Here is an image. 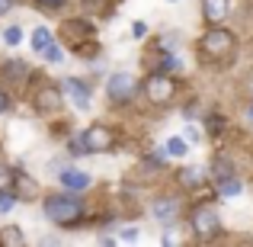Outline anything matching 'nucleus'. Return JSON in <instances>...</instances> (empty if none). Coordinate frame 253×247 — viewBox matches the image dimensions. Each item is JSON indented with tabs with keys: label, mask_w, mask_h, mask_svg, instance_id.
<instances>
[{
	"label": "nucleus",
	"mask_w": 253,
	"mask_h": 247,
	"mask_svg": "<svg viewBox=\"0 0 253 247\" xmlns=\"http://www.w3.org/2000/svg\"><path fill=\"white\" fill-rule=\"evenodd\" d=\"M48 42H51V32L45 29V26H39V29L32 32V49H36V51H42Z\"/></svg>",
	"instance_id": "2eb2a0df"
},
{
	"label": "nucleus",
	"mask_w": 253,
	"mask_h": 247,
	"mask_svg": "<svg viewBox=\"0 0 253 247\" xmlns=\"http://www.w3.org/2000/svg\"><path fill=\"white\" fill-rule=\"evenodd\" d=\"M196 138H199V129H196V125H189V129H186V142H196Z\"/></svg>",
	"instance_id": "393cba45"
},
{
	"label": "nucleus",
	"mask_w": 253,
	"mask_h": 247,
	"mask_svg": "<svg viewBox=\"0 0 253 247\" xmlns=\"http://www.w3.org/2000/svg\"><path fill=\"white\" fill-rule=\"evenodd\" d=\"M202 49L209 51V55H224L228 49H234V36L224 32V29H211V32H205Z\"/></svg>",
	"instance_id": "423d86ee"
},
{
	"label": "nucleus",
	"mask_w": 253,
	"mask_h": 247,
	"mask_svg": "<svg viewBox=\"0 0 253 247\" xmlns=\"http://www.w3.org/2000/svg\"><path fill=\"white\" fill-rule=\"evenodd\" d=\"M202 180H205L202 167H186V170L179 173V183H183V186H189V190H196V186H202Z\"/></svg>",
	"instance_id": "9b49d317"
},
{
	"label": "nucleus",
	"mask_w": 253,
	"mask_h": 247,
	"mask_svg": "<svg viewBox=\"0 0 253 247\" xmlns=\"http://www.w3.org/2000/svg\"><path fill=\"white\" fill-rule=\"evenodd\" d=\"M61 87H64V97H68L81 112L90 109V87H86L84 81H77V77H64Z\"/></svg>",
	"instance_id": "39448f33"
},
{
	"label": "nucleus",
	"mask_w": 253,
	"mask_h": 247,
	"mask_svg": "<svg viewBox=\"0 0 253 247\" xmlns=\"http://www.w3.org/2000/svg\"><path fill=\"white\" fill-rule=\"evenodd\" d=\"M122 238H125V241H138V231L128 228V231H122Z\"/></svg>",
	"instance_id": "cd10ccee"
},
{
	"label": "nucleus",
	"mask_w": 253,
	"mask_h": 247,
	"mask_svg": "<svg viewBox=\"0 0 253 247\" xmlns=\"http://www.w3.org/2000/svg\"><path fill=\"white\" fill-rule=\"evenodd\" d=\"M81 142H84L86 154H90V151H109L112 148V132L106 129V125H90L81 135Z\"/></svg>",
	"instance_id": "20e7f679"
},
{
	"label": "nucleus",
	"mask_w": 253,
	"mask_h": 247,
	"mask_svg": "<svg viewBox=\"0 0 253 247\" xmlns=\"http://www.w3.org/2000/svg\"><path fill=\"white\" fill-rule=\"evenodd\" d=\"M58 103H61V97H58L55 87H45L39 93V109H58Z\"/></svg>",
	"instance_id": "f8f14e48"
},
{
	"label": "nucleus",
	"mask_w": 253,
	"mask_h": 247,
	"mask_svg": "<svg viewBox=\"0 0 253 247\" xmlns=\"http://www.w3.org/2000/svg\"><path fill=\"white\" fill-rule=\"evenodd\" d=\"M218 190H221L224 196H237V193H241V183H237L234 177H224V180H218Z\"/></svg>",
	"instance_id": "dca6fc26"
},
{
	"label": "nucleus",
	"mask_w": 253,
	"mask_h": 247,
	"mask_svg": "<svg viewBox=\"0 0 253 247\" xmlns=\"http://www.w3.org/2000/svg\"><path fill=\"white\" fill-rule=\"evenodd\" d=\"M170 3H176V0H170Z\"/></svg>",
	"instance_id": "7c9ffc66"
},
{
	"label": "nucleus",
	"mask_w": 253,
	"mask_h": 247,
	"mask_svg": "<svg viewBox=\"0 0 253 247\" xmlns=\"http://www.w3.org/2000/svg\"><path fill=\"white\" fill-rule=\"evenodd\" d=\"M106 93H109V99H116V103H125V99H131V93H135V77H131L128 71H119V74H109Z\"/></svg>",
	"instance_id": "7ed1b4c3"
},
{
	"label": "nucleus",
	"mask_w": 253,
	"mask_h": 247,
	"mask_svg": "<svg viewBox=\"0 0 253 247\" xmlns=\"http://www.w3.org/2000/svg\"><path fill=\"white\" fill-rule=\"evenodd\" d=\"M39 3H42V6H61L64 0H39Z\"/></svg>",
	"instance_id": "c85d7f7f"
},
{
	"label": "nucleus",
	"mask_w": 253,
	"mask_h": 247,
	"mask_svg": "<svg viewBox=\"0 0 253 247\" xmlns=\"http://www.w3.org/2000/svg\"><path fill=\"white\" fill-rule=\"evenodd\" d=\"M202 6H205V19L209 23H221L231 10V0H202Z\"/></svg>",
	"instance_id": "1a4fd4ad"
},
{
	"label": "nucleus",
	"mask_w": 253,
	"mask_h": 247,
	"mask_svg": "<svg viewBox=\"0 0 253 247\" xmlns=\"http://www.w3.org/2000/svg\"><path fill=\"white\" fill-rule=\"evenodd\" d=\"M6 109H10V97H6V93L3 90H0V116H3V112Z\"/></svg>",
	"instance_id": "b1692460"
},
{
	"label": "nucleus",
	"mask_w": 253,
	"mask_h": 247,
	"mask_svg": "<svg viewBox=\"0 0 253 247\" xmlns=\"http://www.w3.org/2000/svg\"><path fill=\"white\" fill-rule=\"evenodd\" d=\"M61 183H64V190H86L90 186V173H84V170H74V167H68V170H61Z\"/></svg>",
	"instance_id": "6e6552de"
},
{
	"label": "nucleus",
	"mask_w": 253,
	"mask_h": 247,
	"mask_svg": "<svg viewBox=\"0 0 253 247\" xmlns=\"http://www.w3.org/2000/svg\"><path fill=\"white\" fill-rule=\"evenodd\" d=\"M247 119H250V122H253V106H250V112H247Z\"/></svg>",
	"instance_id": "c756f323"
},
{
	"label": "nucleus",
	"mask_w": 253,
	"mask_h": 247,
	"mask_svg": "<svg viewBox=\"0 0 253 247\" xmlns=\"http://www.w3.org/2000/svg\"><path fill=\"white\" fill-rule=\"evenodd\" d=\"M42 212H45V218H51V222H58V225H71V222H77V218L84 215V199L71 196V190H68L64 196H48L45 199Z\"/></svg>",
	"instance_id": "f257e3e1"
},
{
	"label": "nucleus",
	"mask_w": 253,
	"mask_h": 247,
	"mask_svg": "<svg viewBox=\"0 0 253 247\" xmlns=\"http://www.w3.org/2000/svg\"><path fill=\"white\" fill-rule=\"evenodd\" d=\"M161 68H164V71H179V68H183V64H179V58L167 55V58H164V64H161Z\"/></svg>",
	"instance_id": "4be33fe9"
},
{
	"label": "nucleus",
	"mask_w": 253,
	"mask_h": 247,
	"mask_svg": "<svg viewBox=\"0 0 253 247\" xmlns=\"http://www.w3.org/2000/svg\"><path fill=\"white\" fill-rule=\"evenodd\" d=\"M3 74L10 77V81H23V77L29 74V64H26V61H6L3 64Z\"/></svg>",
	"instance_id": "ddd939ff"
},
{
	"label": "nucleus",
	"mask_w": 253,
	"mask_h": 247,
	"mask_svg": "<svg viewBox=\"0 0 253 247\" xmlns=\"http://www.w3.org/2000/svg\"><path fill=\"white\" fill-rule=\"evenodd\" d=\"M39 55H45V61H51V64H58V61H61V49H58L55 42H48L42 51H39Z\"/></svg>",
	"instance_id": "a211bd4d"
},
{
	"label": "nucleus",
	"mask_w": 253,
	"mask_h": 247,
	"mask_svg": "<svg viewBox=\"0 0 253 247\" xmlns=\"http://www.w3.org/2000/svg\"><path fill=\"white\" fill-rule=\"evenodd\" d=\"M68 151H71V154H74V157L86 154V148H84V142H81V138H71V142H68Z\"/></svg>",
	"instance_id": "aec40b11"
},
{
	"label": "nucleus",
	"mask_w": 253,
	"mask_h": 247,
	"mask_svg": "<svg viewBox=\"0 0 253 247\" xmlns=\"http://www.w3.org/2000/svg\"><path fill=\"white\" fill-rule=\"evenodd\" d=\"M164 151H167L170 157H183V154H186L189 148H186V138L173 135V138H167V145H164Z\"/></svg>",
	"instance_id": "4468645a"
},
{
	"label": "nucleus",
	"mask_w": 253,
	"mask_h": 247,
	"mask_svg": "<svg viewBox=\"0 0 253 247\" xmlns=\"http://www.w3.org/2000/svg\"><path fill=\"white\" fill-rule=\"evenodd\" d=\"M192 231H196L199 241H211V238L221 231V218H218L215 209H196L192 215Z\"/></svg>",
	"instance_id": "f03ea898"
},
{
	"label": "nucleus",
	"mask_w": 253,
	"mask_h": 247,
	"mask_svg": "<svg viewBox=\"0 0 253 247\" xmlns=\"http://www.w3.org/2000/svg\"><path fill=\"white\" fill-rule=\"evenodd\" d=\"M10 186H13L10 170H3V167H0V190H3V193H10Z\"/></svg>",
	"instance_id": "412c9836"
},
{
	"label": "nucleus",
	"mask_w": 253,
	"mask_h": 247,
	"mask_svg": "<svg viewBox=\"0 0 253 247\" xmlns=\"http://www.w3.org/2000/svg\"><path fill=\"white\" fill-rule=\"evenodd\" d=\"M3 39H6V45H10V49H16V45L23 42V29H19V26H10V29L3 32Z\"/></svg>",
	"instance_id": "6ab92c4d"
},
{
	"label": "nucleus",
	"mask_w": 253,
	"mask_h": 247,
	"mask_svg": "<svg viewBox=\"0 0 253 247\" xmlns=\"http://www.w3.org/2000/svg\"><path fill=\"white\" fill-rule=\"evenodd\" d=\"M148 97L154 99V103H167V99L173 97V81L164 74V71L148 77Z\"/></svg>",
	"instance_id": "0eeeda50"
},
{
	"label": "nucleus",
	"mask_w": 253,
	"mask_h": 247,
	"mask_svg": "<svg viewBox=\"0 0 253 247\" xmlns=\"http://www.w3.org/2000/svg\"><path fill=\"white\" fill-rule=\"evenodd\" d=\"M131 32H135V39H144V36H148V26H144V23H135V26H131Z\"/></svg>",
	"instance_id": "5701e85b"
},
{
	"label": "nucleus",
	"mask_w": 253,
	"mask_h": 247,
	"mask_svg": "<svg viewBox=\"0 0 253 247\" xmlns=\"http://www.w3.org/2000/svg\"><path fill=\"white\" fill-rule=\"evenodd\" d=\"M209 129H211V132H221V119L211 116V119H209Z\"/></svg>",
	"instance_id": "a878e982"
},
{
	"label": "nucleus",
	"mask_w": 253,
	"mask_h": 247,
	"mask_svg": "<svg viewBox=\"0 0 253 247\" xmlns=\"http://www.w3.org/2000/svg\"><path fill=\"white\" fill-rule=\"evenodd\" d=\"M176 212H179L176 199H157L154 202V218H161L164 225H170L173 218H176Z\"/></svg>",
	"instance_id": "9d476101"
},
{
	"label": "nucleus",
	"mask_w": 253,
	"mask_h": 247,
	"mask_svg": "<svg viewBox=\"0 0 253 247\" xmlns=\"http://www.w3.org/2000/svg\"><path fill=\"white\" fill-rule=\"evenodd\" d=\"M13 10V0H0V16H3V13H10Z\"/></svg>",
	"instance_id": "bb28decb"
},
{
	"label": "nucleus",
	"mask_w": 253,
	"mask_h": 247,
	"mask_svg": "<svg viewBox=\"0 0 253 247\" xmlns=\"http://www.w3.org/2000/svg\"><path fill=\"white\" fill-rule=\"evenodd\" d=\"M0 241H3V244H23V231H19L16 225H10V228L0 235Z\"/></svg>",
	"instance_id": "f3484780"
}]
</instances>
